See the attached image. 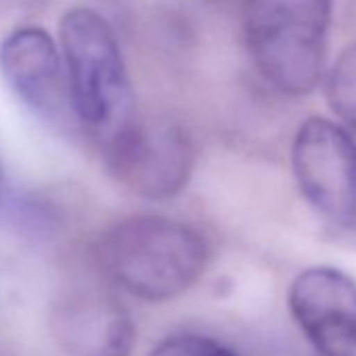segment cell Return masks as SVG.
Listing matches in <instances>:
<instances>
[{"mask_svg":"<svg viewBox=\"0 0 356 356\" xmlns=\"http://www.w3.org/2000/svg\"><path fill=\"white\" fill-rule=\"evenodd\" d=\"M99 264L124 291L163 302L181 296L204 275L208 248L202 235L163 216H132L99 241Z\"/></svg>","mask_w":356,"mask_h":356,"instance_id":"6da1fadb","label":"cell"},{"mask_svg":"<svg viewBox=\"0 0 356 356\" xmlns=\"http://www.w3.org/2000/svg\"><path fill=\"white\" fill-rule=\"evenodd\" d=\"M61 47L76 115L111 140L134 122L132 86L111 26L92 9H70L61 19Z\"/></svg>","mask_w":356,"mask_h":356,"instance_id":"7a4b0ae2","label":"cell"},{"mask_svg":"<svg viewBox=\"0 0 356 356\" xmlns=\"http://www.w3.org/2000/svg\"><path fill=\"white\" fill-rule=\"evenodd\" d=\"M333 0H245V42L262 78L285 95L310 92L325 67Z\"/></svg>","mask_w":356,"mask_h":356,"instance_id":"3957f363","label":"cell"},{"mask_svg":"<svg viewBox=\"0 0 356 356\" xmlns=\"http://www.w3.org/2000/svg\"><path fill=\"white\" fill-rule=\"evenodd\" d=\"M291 165L304 200L323 218L356 220V140L348 130L325 118L306 120L293 138Z\"/></svg>","mask_w":356,"mask_h":356,"instance_id":"277c9868","label":"cell"},{"mask_svg":"<svg viewBox=\"0 0 356 356\" xmlns=\"http://www.w3.org/2000/svg\"><path fill=\"white\" fill-rule=\"evenodd\" d=\"M193 161L189 134L168 122L134 120L107 140V163L118 181L149 200H165L183 191Z\"/></svg>","mask_w":356,"mask_h":356,"instance_id":"5b68a950","label":"cell"},{"mask_svg":"<svg viewBox=\"0 0 356 356\" xmlns=\"http://www.w3.org/2000/svg\"><path fill=\"white\" fill-rule=\"evenodd\" d=\"M289 310L321 356H356V281L333 266L298 275Z\"/></svg>","mask_w":356,"mask_h":356,"instance_id":"8992f818","label":"cell"},{"mask_svg":"<svg viewBox=\"0 0 356 356\" xmlns=\"http://www.w3.org/2000/svg\"><path fill=\"white\" fill-rule=\"evenodd\" d=\"M0 70L15 95L47 120H61L72 105L61 55L40 28H22L5 38Z\"/></svg>","mask_w":356,"mask_h":356,"instance_id":"52a82bcc","label":"cell"},{"mask_svg":"<svg viewBox=\"0 0 356 356\" xmlns=\"http://www.w3.org/2000/svg\"><path fill=\"white\" fill-rule=\"evenodd\" d=\"M53 331L70 356H130L134 343L130 314L99 291L65 298L53 312Z\"/></svg>","mask_w":356,"mask_h":356,"instance_id":"ba28073f","label":"cell"},{"mask_svg":"<svg viewBox=\"0 0 356 356\" xmlns=\"http://www.w3.org/2000/svg\"><path fill=\"white\" fill-rule=\"evenodd\" d=\"M327 101L356 134V44L341 51L327 76Z\"/></svg>","mask_w":356,"mask_h":356,"instance_id":"9c48e42d","label":"cell"},{"mask_svg":"<svg viewBox=\"0 0 356 356\" xmlns=\"http://www.w3.org/2000/svg\"><path fill=\"white\" fill-rule=\"evenodd\" d=\"M149 356H237L225 343L206 335H174L163 339Z\"/></svg>","mask_w":356,"mask_h":356,"instance_id":"30bf717a","label":"cell"},{"mask_svg":"<svg viewBox=\"0 0 356 356\" xmlns=\"http://www.w3.org/2000/svg\"><path fill=\"white\" fill-rule=\"evenodd\" d=\"M5 7L9 9H15V11H26V13H32V11H38L42 9L49 0H0Z\"/></svg>","mask_w":356,"mask_h":356,"instance_id":"8fae6325","label":"cell"}]
</instances>
